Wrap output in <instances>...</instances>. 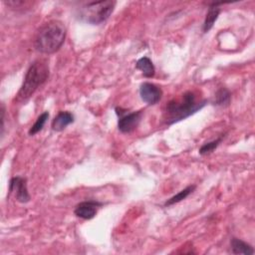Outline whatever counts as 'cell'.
<instances>
[{"label": "cell", "mask_w": 255, "mask_h": 255, "mask_svg": "<svg viewBox=\"0 0 255 255\" xmlns=\"http://www.w3.org/2000/svg\"><path fill=\"white\" fill-rule=\"evenodd\" d=\"M49 119V113L48 112H44L42 113L36 120V122L34 123V125L30 128L28 133L29 135H34L36 133H38L40 130H42V128H44L47 120Z\"/></svg>", "instance_id": "9a60e30c"}, {"label": "cell", "mask_w": 255, "mask_h": 255, "mask_svg": "<svg viewBox=\"0 0 255 255\" xmlns=\"http://www.w3.org/2000/svg\"><path fill=\"white\" fill-rule=\"evenodd\" d=\"M67 29L63 22L51 20L45 23L37 32L34 46L42 54H53L57 52L64 44Z\"/></svg>", "instance_id": "6da1fadb"}, {"label": "cell", "mask_w": 255, "mask_h": 255, "mask_svg": "<svg viewBox=\"0 0 255 255\" xmlns=\"http://www.w3.org/2000/svg\"><path fill=\"white\" fill-rule=\"evenodd\" d=\"M222 4V2H212L209 4L208 6V11L206 13L204 22H203V26H202V30L204 33H207L211 30V28L213 27L215 21L217 20L221 9L219 7V5Z\"/></svg>", "instance_id": "9c48e42d"}, {"label": "cell", "mask_w": 255, "mask_h": 255, "mask_svg": "<svg viewBox=\"0 0 255 255\" xmlns=\"http://www.w3.org/2000/svg\"><path fill=\"white\" fill-rule=\"evenodd\" d=\"M116 113L119 117L118 128L123 133H129L134 130L137 128L142 116V111L128 113L127 110L120 107L116 108Z\"/></svg>", "instance_id": "5b68a950"}, {"label": "cell", "mask_w": 255, "mask_h": 255, "mask_svg": "<svg viewBox=\"0 0 255 255\" xmlns=\"http://www.w3.org/2000/svg\"><path fill=\"white\" fill-rule=\"evenodd\" d=\"M195 187H196V186H195L194 184L188 185L187 187H185L184 189L180 190L178 193L174 194L172 197H170L169 199H167V200L165 201V203H164V206H170V205H173V204H175V203H177V202H179V201L185 199V198L195 189Z\"/></svg>", "instance_id": "5bb4252c"}, {"label": "cell", "mask_w": 255, "mask_h": 255, "mask_svg": "<svg viewBox=\"0 0 255 255\" xmlns=\"http://www.w3.org/2000/svg\"><path fill=\"white\" fill-rule=\"evenodd\" d=\"M135 68L139 70L145 78H152L154 76L155 69L152 61L148 57H141L138 59L135 64Z\"/></svg>", "instance_id": "7c38bea8"}, {"label": "cell", "mask_w": 255, "mask_h": 255, "mask_svg": "<svg viewBox=\"0 0 255 255\" xmlns=\"http://www.w3.org/2000/svg\"><path fill=\"white\" fill-rule=\"evenodd\" d=\"M230 100H231V94H230L229 90L222 87L216 91L215 96H214L213 105L225 107V106L229 105Z\"/></svg>", "instance_id": "4fadbf2b"}, {"label": "cell", "mask_w": 255, "mask_h": 255, "mask_svg": "<svg viewBox=\"0 0 255 255\" xmlns=\"http://www.w3.org/2000/svg\"><path fill=\"white\" fill-rule=\"evenodd\" d=\"M230 249H231V253L233 254H244V255L254 254V249L250 244L236 237L231 238Z\"/></svg>", "instance_id": "8fae6325"}, {"label": "cell", "mask_w": 255, "mask_h": 255, "mask_svg": "<svg viewBox=\"0 0 255 255\" xmlns=\"http://www.w3.org/2000/svg\"><path fill=\"white\" fill-rule=\"evenodd\" d=\"M4 121H5V107L2 104L1 105V135L4 132Z\"/></svg>", "instance_id": "e0dca14e"}, {"label": "cell", "mask_w": 255, "mask_h": 255, "mask_svg": "<svg viewBox=\"0 0 255 255\" xmlns=\"http://www.w3.org/2000/svg\"><path fill=\"white\" fill-rule=\"evenodd\" d=\"M206 104V100L197 101L194 92H185L179 98L167 103L165 107V123L172 125L182 121L201 110Z\"/></svg>", "instance_id": "7a4b0ae2"}, {"label": "cell", "mask_w": 255, "mask_h": 255, "mask_svg": "<svg viewBox=\"0 0 255 255\" xmlns=\"http://www.w3.org/2000/svg\"><path fill=\"white\" fill-rule=\"evenodd\" d=\"M116 6V1H97L89 2L80 8L78 17L81 21L92 24L99 25L105 22L113 13Z\"/></svg>", "instance_id": "277c9868"}, {"label": "cell", "mask_w": 255, "mask_h": 255, "mask_svg": "<svg viewBox=\"0 0 255 255\" xmlns=\"http://www.w3.org/2000/svg\"><path fill=\"white\" fill-rule=\"evenodd\" d=\"M49 77V66L44 60L34 61L26 72L23 84L17 94V102L25 103Z\"/></svg>", "instance_id": "3957f363"}, {"label": "cell", "mask_w": 255, "mask_h": 255, "mask_svg": "<svg viewBox=\"0 0 255 255\" xmlns=\"http://www.w3.org/2000/svg\"><path fill=\"white\" fill-rule=\"evenodd\" d=\"M74 123V115L70 112H59L52 122V128L56 131L64 130L69 125Z\"/></svg>", "instance_id": "30bf717a"}, {"label": "cell", "mask_w": 255, "mask_h": 255, "mask_svg": "<svg viewBox=\"0 0 255 255\" xmlns=\"http://www.w3.org/2000/svg\"><path fill=\"white\" fill-rule=\"evenodd\" d=\"M223 137H224V135L222 134V135H220L219 137H217L216 139L211 140V141H209V142H206V143L202 144L201 147L199 148V153H200L201 155H205V154H208V153L212 152V151L219 145V143L221 142V140H222Z\"/></svg>", "instance_id": "2e32d148"}, {"label": "cell", "mask_w": 255, "mask_h": 255, "mask_svg": "<svg viewBox=\"0 0 255 255\" xmlns=\"http://www.w3.org/2000/svg\"><path fill=\"white\" fill-rule=\"evenodd\" d=\"M139 96L144 103L151 106L160 101L162 97V91L156 85L145 82L142 83L139 87Z\"/></svg>", "instance_id": "52a82bcc"}, {"label": "cell", "mask_w": 255, "mask_h": 255, "mask_svg": "<svg viewBox=\"0 0 255 255\" xmlns=\"http://www.w3.org/2000/svg\"><path fill=\"white\" fill-rule=\"evenodd\" d=\"M15 192L16 200L21 203L30 201V194L27 188V179L22 176H14L9 182V192Z\"/></svg>", "instance_id": "8992f818"}, {"label": "cell", "mask_w": 255, "mask_h": 255, "mask_svg": "<svg viewBox=\"0 0 255 255\" xmlns=\"http://www.w3.org/2000/svg\"><path fill=\"white\" fill-rule=\"evenodd\" d=\"M103 205L102 202L96 200H86L78 203L74 209V213L77 217L85 220L94 218L98 212V209Z\"/></svg>", "instance_id": "ba28073f"}]
</instances>
